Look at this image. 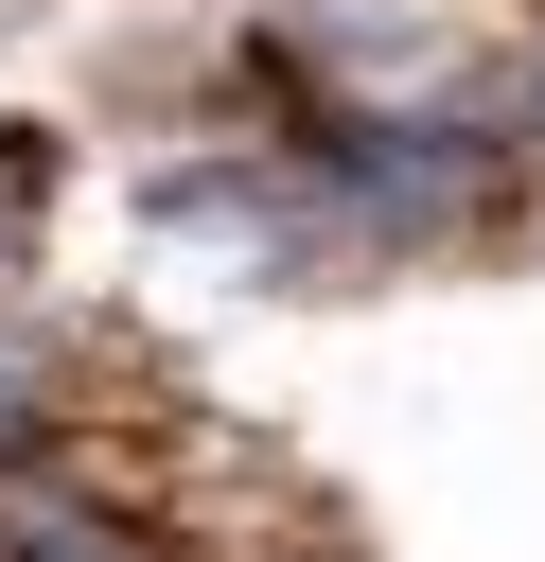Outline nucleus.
<instances>
[{"instance_id": "2", "label": "nucleus", "mask_w": 545, "mask_h": 562, "mask_svg": "<svg viewBox=\"0 0 545 562\" xmlns=\"http://www.w3.org/2000/svg\"><path fill=\"white\" fill-rule=\"evenodd\" d=\"M53 176H70V140H53V123H0V263H35V228H53Z\"/></svg>"}, {"instance_id": "1", "label": "nucleus", "mask_w": 545, "mask_h": 562, "mask_svg": "<svg viewBox=\"0 0 545 562\" xmlns=\"http://www.w3.org/2000/svg\"><path fill=\"white\" fill-rule=\"evenodd\" d=\"M53 439H70V351H53L35 316H0V474L53 457Z\"/></svg>"}, {"instance_id": "3", "label": "nucleus", "mask_w": 545, "mask_h": 562, "mask_svg": "<svg viewBox=\"0 0 545 562\" xmlns=\"http://www.w3.org/2000/svg\"><path fill=\"white\" fill-rule=\"evenodd\" d=\"M510 88H527V123H545V53H527V70H510Z\"/></svg>"}]
</instances>
